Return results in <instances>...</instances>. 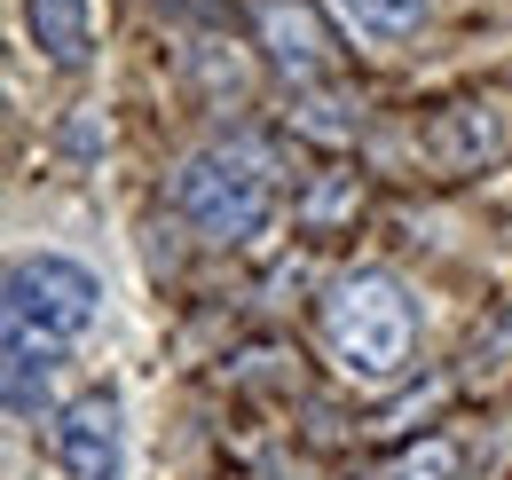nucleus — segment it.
<instances>
[{
    "instance_id": "7",
    "label": "nucleus",
    "mask_w": 512,
    "mask_h": 480,
    "mask_svg": "<svg viewBox=\"0 0 512 480\" xmlns=\"http://www.w3.org/2000/svg\"><path fill=\"white\" fill-rule=\"evenodd\" d=\"M24 24H32V48L56 63V71H79L87 48H95V16H87V0H24Z\"/></svg>"
},
{
    "instance_id": "10",
    "label": "nucleus",
    "mask_w": 512,
    "mask_h": 480,
    "mask_svg": "<svg viewBox=\"0 0 512 480\" xmlns=\"http://www.w3.org/2000/svg\"><path fill=\"white\" fill-rule=\"evenodd\" d=\"M379 480H465V449L449 441V433H426L418 449H402Z\"/></svg>"
},
{
    "instance_id": "8",
    "label": "nucleus",
    "mask_w": 512,
    "mask_h": 480,
    "mask_svg": "<svg viewBox=\"0 0 512 480\" xmlns=\"http://www.w3.org/2000/svg\"><path fill=\"white\" fill-rule=\"evenodd\" d=\"M434 150H442V166H481L505 150V119H481V103H457L434 134Z\"/></svg>"
},
{
    "instance_id": "1",
    "label": "nucleus",
    "mask_w": 512,
    "mask_h": 480,
    "mask_svg": "<svg viewBox=\"0 0 512 480\" xmlns=\"http://www.w3.org/2000/svg\"><path fill=\"white\" fill-rule=\"evenodd\" d=\"M323 347L355 386H394L410 370V347H418V307L394 276L355 268L323 292Z\"/></svg>"
},
{
    "instance_id": "2",
    "label": "nucleus",
    "mask_w": 512,
    "mask_h": 480,
    "mask_svg": "<svg viewBox=\"0 0 512 480\" xmlns=\"http://www.w3.org/2000/svg\"><path fill=\"white\" fill-rule=\"evenodd\" d=\"M174 213L205 244H253L268 229V213H276V166H268V150L245 142V134L205 142L174 174Z\"/></svg>"
},
{
    "instance_id": "6",
    "label": "nucleus",
    "mask_w": 512,
    "mask_h": 480,
    "mask_svg": "<svg viewBox=\"0 0 512 480\" xmlns=\"http://www.w3.org/2000/svg\"><path fill=\"white\" fill-rule=\"evenodd\" d=\"M64 347L71 339H48V331H32V323L8 315V410H16V418H40V402L56 394Z\"/></svg>"
},
{
    "instance_id": "4",
    "label": "nucleus",
    "mask_w": 512,
    "mask_h": 480,
    "mask_svg": "<svg viewBox=\"0 0 512 480\" xmlns=\"http://www.w3.org/2000/svg\"><path fill=\"white\" fill-rule=\"evenodd\" d=\"M56 465L71 480H119L127 473V425H119L111 394H79L56 418Z\"/></svg>"
},
{
    "instance_id": "11",
    "label": "nucleus",
    "mask_w": 512,
    "mask_h": 480,
    "mask_svg": "<svg viewBox=\"0 0 512 480\" xmlns=\"http://www.w3.org/2000/svg\"><path fill=\"white\" fill-rule=\"evenodd\" d=\"M174 8H182V0H174Z\"/></svg>"
},
{
    "instance_id": "3",
    "label": "nucleus",
    "mask_w": 512,
    "mask_h": 480,
    "mask_svg": "<svg viewBox=\"0 0 512 480\" xmlns=\"http://www.w3.org/2000/svg\"><path fill=\"white\" fill-rule=\"evenodd\" d=\"M8 315L48 331V339H79L103 315V284L79 260H64V252H32V260L8 268Z\"/></svg>"
},
{
    "instance_id": "5",
    "label": "nucleus",
    "mask_w": 512,
    "mask_h": 480,
    "mask_svg": "<svg viewBox=\"0 0 512 480\" xmlns=\"http://www.w3.org/2000/svg\"><path fill=\"white\" fill-rule=\"evenodd\" d=\"M260 48L292 87H323L331 79V40H323L308 0H260Z\"/></svg>"
},
{
    "instance_id": "9",
    "label": "nucleus",
    "mask_w": 512,
    "mask_h": 480,
    "mask_svg": "<svg viewBox=\"0 0 512 480\" xmlns=\"http://www.w3.org/2000/svg\"><path fill=\"white\" fill-rule=\"evenodd\" d=\"M331 8H339V24H347L355 40H379L386 48V40H410L434 0H331Z\"/></svg>"
}]
</instances>
